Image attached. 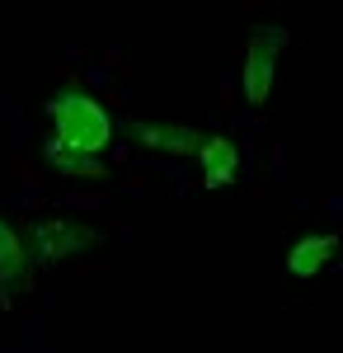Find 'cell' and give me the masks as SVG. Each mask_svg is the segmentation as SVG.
I'll return each mask as SVG.
<instances>
[{
  "label": "cell",
  "mask_w": 343,
  "mask_h": 353,
  "mask_svg": "<svg viewBox=\"0 0 343 353\" xmlns=\"http://www.w3.org/2000/svg\"><path fill=\"white\" fill-rule=\"evenodd\" d=\"M48 118L56 128V141L71 146V151H85V156H104V146L113 141V118L104 113L99 99L80 94V90H61L48 99Z\"/></svg>",
  "instance_id": "6da1fadb"
},
{
  "label": "cell",
  "mask_w": 343,
  "mask_h": 353,
  "mask_svg": "<svg viewBox=\"0 0 343 353\" xmlns=\"http://www.w3.org/2000/svg\"><path fill=\"white\" fill-rule=\"evenodd\" d=\"M28 236H33V259H38V264H61V259H71V254H80V250L104 241V231H94V226H85V221H66V217L33 221Z\"/></svg>",
  "instance_id": "7a4b0ae2"
},
{
  "label": "cell",
  "mask_w": 343,
  "mask_h": 353,
  "mask_svg": "<svg viewBox=\"0 0 343 353\" xmlns=\"http://www.w3.org/2000/svg\"><path fill=\"white\" fill-rule=\"evenodd\" d=\"M282 48H287V28H264L249 38V52H245V99L249 104H268Z\"/></svg>",
  "instance_id": "3957f363"
},
{
  "label": "cell",
  "mask_w": 343,
  "mask_h": 353,
  "mask_svg": "<svg viewBox=\"0 0 343 353\" xmlns=\"http://www.w3.org/2000/svg\"><path fill=\"white\" fill-rule=\"evenodd\" d=\"M24 283H33V264H28L24 236L0 217V301H10Z\"/></svg>",
  "instance_id": "277c9868"
},
{
  "label": "cell",
  "mask_w": 343,
  "mask_h": 353,
  "mask_svg": "<svg viewBox=\"0 0 343 353\" xmlns=\"http://www.w3.org/2000/svg\"><path fill=\"white\" fill-rule=\"evenodd\" d=\"M132 132L141 146H156V151H169V156H198L207 137L198 128H184V123H132Z\"/></svg>",
  "instance_id": "5b68a950"
},
{
  "label": "cell",
  "mask_w": 343,
  "mask_h": 353,
  "mask_svg": "<svg viewBox=\"0 0 343 353\" xmlns=\"http://www.w3.org/2000/svg\"><path fill=\"white\" fill-rule=\"evenodd\" d=\"M198 161H202V184L207 189H226V184H236V170H240V151L231 137H207L202 141V151H198Z\"/></svg>",
  "instance_id": "8992f818"
},
{
  "label": "cell",
  "mask_w": 343,
  "mask_h": 353,
  "mask_svg": "<svg viewBox=\"0 0 343 353\" xmlns=\"http://www.w3.org/2000/svg\"><path fill=\"white\" fill-rule=\"evenodd\" d=\"M43 156H48V165H52L56 174H66V179H108V170H104V161H99V156L71 151V146H61L56 137H48Z\"/></svg>",
  "instance_id": "52a82bcc"
},
{
  "label": "cell",
  "mask_w": 343,
  "mask_h": 353,
  "mask_svg": "<svg viewBox=\"0 0 343 353\" xmlns=\"http://www.w3.org/2000/svg\"><path fill=\"white\" fill-rule=\"evenodd\" d=\"M334 250H339L334 236H301V241L291 245V254H287L291 278H315V273L334 259Z\"/></svg>",
  "instance_id": "ba28073f"
}]
</instances>
